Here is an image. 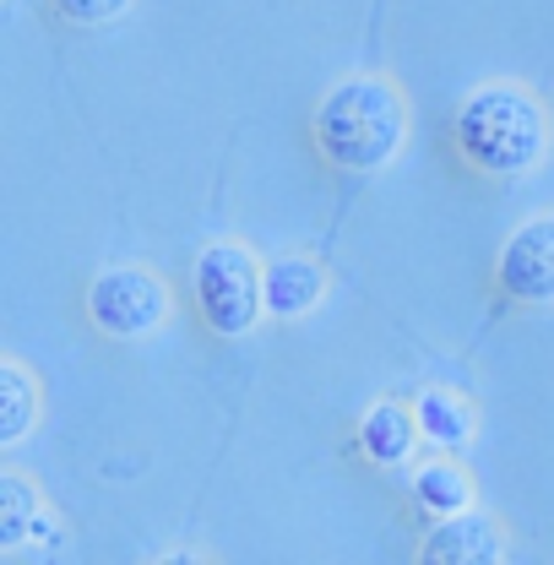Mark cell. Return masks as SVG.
I'll return each instance as SVG.
<instances>
[{
  "label": "cell",
  "mask_w": 554,
  "mask_h": 565,
  "mask_svg": "<svg viewBox=\"0 0 554 565\" xmlns=\"http://www.w3.org/2000/svg\"><path fill=\"white\" fill-rule=\"evenodd\" d=\"M414 500L429 516H457L473 505V479L457 462H424L414 473Z\"/></svg>",
  "instance_id": "cell-11"
},
{
  "label": "cell",
  "mask_w": 554,
  "mask_h": 565,
  "mask_svg": "<svg viewBox=\"0 0 554 565\" xmlns=\"http://www.w3.org/2000/svg\"><path fill=\"white\" fill-rule=\"evenodd\" d=\"M414 414H418V429H424V440H429V446H440V451H462V446L473 440V429H479V414H473V403H468L462 392H446V386L424 392Z\"/></svg>",
  "instance_id": "cell-10"
},
{
  "label": "cell",
  "mask_w": 554,
  "mask_h": 565,
  "mask_svg": "<svg viewBox=\"0 0 554 565\" xmlns=\"http://www.w3.org/2000/svg\"><path fill=\"white\" fill-rule=\"evenodd\" d=\"M55 527L44 516V500L39 490L22 479V473H0V550L17 555L28 544H44Z\"/></svg>",
  "instance_id": "cell-7"
},
{
  "label": "cell",
  "mask_w": 554,
  "mask_h": 565,
  "mask_svg": "<svg viewBox=\"0 0 554 565\" xmlns=\"http://www.w3.org/2000/svg\"><path fill=\"white\" fill-rule=\"evenodd\" d=\"M418 561L429 565H494L505 561V539H500V527L479 516V511H457V516H440L435 522V533H429V544H424V555Z\"/></svg>",
  "instance_id": "cell-6"
},
{
  "label": "cell",
  "mask_w": 554,
  "mask_h": 565,
  "mask_svg": "<svg viewBox=\"0 0 554 565\" xmlns=\"http://www.w3.org/2000/svg\"><path fill=\"white\" fill-rule=\"evenodd\" d=\"M321 294H327V273L305 256H283V262L267 267V310L283 316V321L310 316L321 305Z\"/></svg>",
  "instance_id": "cell-9"
},
{
  "label": "cell",
  "mask_w": 554,
  "mask_h": 565,
  "mask_svg": "<svg viewBox=\"0 0 554 565\" xmlns=\"http://www.w3.org/2000/svg\"><path fill=\"white\" fill-rule=\"evenodd\" d=\"M408 137V104L381 76H348L316 109V147L348 174L386 169Z\"/></svg>",
  "instance_id": "cell-1"
},
{
  "label": "cell",
  "mask_w": 554,
  "mask_h": 565,
  "mask_svg": "<svg viewBox=\"0 0 554 565\" xmlns=\"http://www.w3.org/2000/svg\"><path fill=\"white\" fill-rule=\"evenodd\" d=\"M87 316L104 338H152L169 321V282L147 267H109L87 282Z\"/></svg>",
  "instance_id": "cell-4"
},
{
  "label": "cell",
  "mask_w": 554,
  "mask_h": 565,
  "mask_svg": "<svg viewBox=\"0 0 554 565\" xmlns=\"http://www.w3.org/2000/svg\"><path fill=\"white\" fill-rule=\"evenodd\" d=\"M494 278L516 305H554V217H533L505 239Z\"/></svg>",
  "instance_id": "cell-5"
},
{
  "label": "cell",
  "mask_w": 554,
  "mask_h": 565,
  "mask_svg": "<svg viewBox=\"0 0 554 565\" xmlns=\"http://www.w3.org/2000/svg\"><path fill=\"white\" fill-rule=\"evenodd\" d=\"M131 0H55V11L76 22V28H98V22H115Z\"/></svg>",
  "instance_id": "cell-13"
},
{
  "label": "cell",
  "mask_w": 554,
  "mask_h": 565,
  "mask_svg": "<svg viewBox=\"0 0 554 565\" xmlns=\"http://www.w3.org/2000/svg\"><path fill=\"white\" fill-rule=\"evenodd\" d=\"M418 435H424V429H418V414H408L403 403H375V408L359 419V451H364L375 468H397V462L414 451Z\"/></svg>",
  "instance_id": "cell-8"
},
{
  "label": "cell",
  "mask_w": 554,
  "mask_h": 565,
  "mask_svg": "<svg viewBox=\"0 0 554 565\" xmlns=\"http://www.w3.org/2000/svg\"><path fill=\"white\" fill-rule=\"evenodd\" d=\"M0 446H17L39 419V386L22 364H0Z\"/></svg>",
  "instance_id": "cell-12"
},
{
  "label": "cell",
  "mask_w": 554,
  "mask_h": 565,
  "mask_svg": "<svg viewBox=\"0 0 554 565\" xmlns=\"http://www.w3.org/2000/svg\"><path fill=\"white\" fill-rule=\"evenodd\" d=\"M544 147H550V120H544L539 98L511 82L479 87L457 109V152L479 174H494V180L528 174L544 158Z\"/></svg>",
  "instance_id": "cell-2"
},
{
  "label": "cell",
  "mask_w": 554,
  "mask_h": 565,
  "mask_svg": "<svg viewBox=\"0 0 554 565\" xmlns=\"http://www.w3.org/2000/svg\"><path fill=\"white\" fill-rule=\"evenodd\" d=\"M191 282H196V305H202L212 332L245 338V332L262 321L267 273H262V262H256L245 245H207V250L196 256Z\"/></svg>",
  "instance_id": "cell-3"
}]
</instances>
